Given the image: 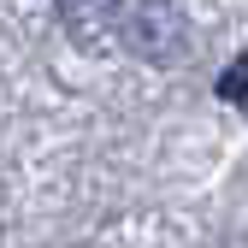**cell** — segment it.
I'll return each mask as SVG.
<instances>
[{
    "label": "cell",
    "mask_w": 248,
    "mask_h": 248,
    "mask_svg": "<svg viewBox=\"0 0 248 248\" xmlns=\"http://www.w3.org/2000/svg\"><path fill=\"white\" fill-rule=\"evenodd\" d=\"M219 89H225V95H231V101H242V95H248V53L236 59V71H231V77H225Z\"/></svg>",
    "instance_id": "obj_3"
},
{
    "label": "cell",
    "mask_w": 248,
    "mask_h": 248,
    "mask_svg": "<svg viewBox=\"0 0 248 248\" xmlns=\"http://www.w3.org/2000/svg\"><path fill=\"white\" fill-rule=\"evenodd\" d=\"M124 42H130L142 59L166 65V59L183 47V12L171 6V0H130V12H124Z\"/></svg>",
    "instance_id": "obj_1"
},
{
    "label": "cell",
    "mask_w": 248,
    "mask_h": 248,
    "mask_svg": "<svg viewBox=\"0 0 248 248\" xmlns=\"http://www.w3.org/2000/svg\"><path fill=\"white\" fill-rule=\"evenodd\" d=\"M53 6H59V24H65V36L77 47H107L124 36L130 0H53Z\"/></svg>",
    "instance_id": "obj_2"
}]
</instances>
